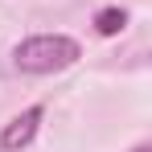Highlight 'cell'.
I'll use <instances>...</instances> for the list:
<instances>
[{"instance_id": "1", "label": "cell", "mask_w": 152, "mask_h": 152, "mask_svg": "<svg viewBox=\"0 0 152 152\" xmlns=\"http://www.w3.org/2000/svg\"><path fill=\"white\" fill-rule=\"evenodd\" d=\"M78 58H82V50H78L74 37H66V33H37V37H25L12 50V66L25 70V74H53V70L74 66Z\"/></svg>"}, {"instance_id": "2", "label": "cell", "mask_w": 152, "mask_h": 152, "mask_svg": "<svg viewBox=\"0 0 152 152\" xmlns=\"http://www.w3.org/2000/svg\"><path fill=\"white\" fill-rule=\"evenodd\" d=\"M41 115H45V107H25L21 115H12V119L4 124V132H0V152H17V148H25L29 140L37 136Z\"/></svg>"}, {"instance_id": "3", "label": "cell", "mask_w": 152, "mask_h": 152, "mask_svg": "<svg viewBox=\"0 0 152 152\" xmlns=\"http://www.w3.org/2000/svg\"><path fill=\"white\" fill-rule=\"evenodd\" d=\"M124 25H127V12H124V8H99V12H95V29H99L103 37L124 33Z\"/></svg>"}]
</instances>
